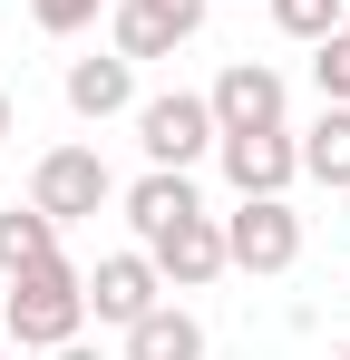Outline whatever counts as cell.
Here are the masks:
<instances>
[{
  "mask_svg": "<svg viewBox=\"0 0 350 360\" xmlns=\"http://www.w3.org/2000/svg\"><path fill=\"white\" fill-rule=\"evenodd\" d=\"M78 331H88V273H78L68 253L10 273V292H0V341H10V351H58V341H78Z\"/></svg>",
  "mask_w": 350,
  "mask_h": 360,
  "instance_id": "cell-1",
  "label": "cell"
},
{
  "mask_svg": "<svg viewBox=\"0 0 350 360\" xmlns=\"http://www.w3.org/2000/svg\"><path fill=\"white\" fill-rule=\"evenodd\" d=\"M224 263L253 273V283H283L292 263H302V214H292V195H233V214H224Z\"/></svg>",
  "mask_w": 350,
  "mask_h": 360,
  "instance_id": "cell-2",
  "label": "cell"
},
{
  "mask_svg": "<svg viewBox=\"0 0 350 360\" xmlns=\"http://www.w3.org/2000/svg\"><path fill=\"white\" fill-rule=\"evenodd\" d=\"M214 98H195V88H166V98H136V146H146V166H205L214 156Z\"/></svg>",
  "mask_w": 350,
  "mask_h": 360,
  "instance_id": "cell-3",
  "label": "cell"
},
{
  "mask_svg": "<svg viewBox=\"0 0 350 360\" xmlns=\"http://www.w3.org/2000/svg\"><path fill=\"white\" fill-rule=\"evenodd\" d=\"M108 195H117V176H108V156H98V146H49V156L30 166V205L58 214V224H88Z\"/></svg>",
  "mask_w": 350,
  "mask_h": 360,
  "instance_id": "cell-4",
  "label": "cell"
},
{
  "mask_svg": "<svg viewBox=\"0 0 350 360\" xmlns=\"http://www.w3.org/2000/svg\"><path fill=\"white\" fill-rule=\"evenodd\" d=\"M214 166H224L233 195H292L302 136H292V127H233V136H214Z\"/></svg>",
  "mask_w": 350,
  "mask_h": 360,
  "instance_id": "cell-5",
  "label": "cell"
},
{
  "mask_svg": "<svg viewBox=\"0 0 350 360\" xmlns=\"http://www.w3.org/2000/svg\"><path fill=\"white\" fill-rule=\"evenodd\" d=\"M146 263L166 273V292H205L214 273H233V263H224V214H185V224H166V234L146 243Z\"/></svg>",
  "mask_w": 350,
  "mask_h": 360,
  "instance_id": "cell-6",
  "label": "cell"
},
{
  "mask_svg": "<svg viewBox=\"0 0 350 360\" xmlns=\"http://www.w3.org/2000/svg\"><path fill=\"white\" fill-rule=\"evenodd\" d=\"M156 302H166V273L146 263V243H136V253H98V273H88V321L127 331V321L156 311Z\"/></svg>",
  "mask_w": 350,
  "mask_h": 360,
  "instance_id": "cell-7",
  "label": "cell"
},
{
  "mask_svg": "<svg viewBox=\"0 0 350 360\" xmlns=\"http://www.w3.org/2000/svg\"><path fill=\"white\" fill-rule=\"evenodd\" d=\"M117 59H175L205 30V0H117Z\"/></svg>",
  "mask_w": 350,
  "mask_h": 360,
  "instance_id": "cell-8",
  "label": "cell"
},
{
  "mask_svg": "<svg viewBox=\"0 0 350 360\" xmlns=\"http://www.w3.org/2000/svg\"><path fill=\"white\" fill-rule=\"evenodd\" d=\"M205 98H214V127H224V136H233V127H283V108H292V88H283L273 59H233Z\"/></svg>",
  "mask_w": 350,
  "mask_h": 360,
  "instance_id": "cell-9",
  "label": "cell"
},
{
  "mask_svg": "<svg viewBox=\"0 0 350 360\" xmlns=\"http://www.w3.org/2000/svg\"><path fill=\"white\" fill-rule=\"evenodd\" d=\"M58 88H68V117H88V127H108V117H127V108H136V59H68V78H58Z\"/></svg>",
  "mask_w": 350,
  "mask_h": 360,
  "instance_id": "cell-10",
  "label": "cell"
},
{
  "mask_svg": "<svg viewBox=\"0 0 350 360\" xmlns=\"http://www.w3.org/2000/svg\"><path fill=\"white\" fill-rule=\"evenodd\" d=\"M185 214H205V195H195L185 166H146V176L127 185V224H136V243H156L166 224H185Z\"/></svg>",
  "mask_w": 350,
  "mask_h": 360,
  "instance_id": "cell-11",
  "label": "cell"
},
{
  "mask_svg": "<svg viewBox=\"0 0 350 360\" xmlns=\"http://www.w3.org/2000/svg\"><path fill=\"white\" fill-rule=\"evenodd\" d=\"M127 360H205V321L185 302H156L127 321Z\"/></svg>",
  "mask_w": 350,
  "mask_h": 360,
  "instance_id": "cell-12",
  "label": "cell"
},
{
  "mask_svg": "<svg viewBox=\"0 0 350 360\" xmlns=\"http://www.w3.org/2000/svg\"><path fill=\"white\" fill-rule=\"evenodd\" d=\"M302 176L350 195V108H321V117L302 127Z\"/></svg>",
  "mask_w": 350,
  "mask_h": 360,
  "instance_id": "cell-13",
  "label": "cell"
},
{
  "mask_svg": "<svg viewBox=\"0 0 350 360\" xmlns=\"http://www.w3.org/2000/svg\"><path fill=\"white\" fill-rule=\"evenodd\" d=\"M49 253H58V214H39V205H0V283L30 273V263H49Z\"/></svg>",
  "mask_w": 350,
  "mask_h": 360,
  "instance_id": "cell-14",
  "label": "cell"
},
{
  "mask_svg": "<svg viewBox=\"0 0 350 360\" xmlns=\"http://www.w3.org/2000/svg\"><path fill=\"white\" fill-rule=\"evenodd\" d=\"M341 20H350V0H273V30L302 39V49H311V39H331Z\"/></svg>",
  "mask_w": 350,
  "mask_h": 360,
  "instance_id": "cell-15",
  "label": "cell"
},
{
  "mask_svg": "<svg viewBox=\"0 0 350 360\" xmlns=\"http://www.w3.org/2000/svg\"><path fill=\"white\" fill-rule=\"evenodd\" d=\"M311 88H321V108H350V30L311 39Z\"/></svg>",
  "mask_w": 350,
  "mask_h": 360,
  "instance_id": "cell-16",
  "label": "cell"
},
{
  "mask_svg": "<svg viewBox=\"0 0 350 360\" xmlns=\"http://www.w3.org/2000/svg\"><path fill=\"white\" fill-rule=\"evenodd\" d=\"M98 10H117V0H30V20H39L49 39H78V30H88Z\"/></svg>",
  "mask_w": 350,
  "mask_h": 360,
  "instance_id": "cell-17",
  "label": "cell"
},
{
  "mask_svg": "<svg viewBox=\"0 0 350 360\" xmlns=\"http://www.w3.org/2000/svg\"><path fill=\"white\" fill-rule=\"evenodd\" d=\"M49 360H108V351H98V341H58Z\"/></svg>",
  "mask_w": 350,
  "mask_h": 360,
  "instance_id": "cell-18",
  "label": "cell"
},
{
  "mask_svg": "<svg viewBox=\"0 0 350 360\" xmlns=\"http://www.w3.org/2000/svg\"><path fill=\"white\" fill-rule=\"evenodd\" d=\"M10 127H20V117H10V88H0V146H10Z\"/></svg>",
  "mask_w": 350,
  "mask_h": 360,
  "instance_id": "cell-19",
  "label": "cell"
},
{
  "mask_svg": "<svg viewBox=\"0 0 350 360\" xmlns=\"http://www.w3.org/2000/svg\"><path fill=\"white\" fill-rule=\"evenodd\" d=\"M0 360H10V341H0Z\"/></svg>",
  "mask_w": 350,
  "mask_h": 360,
  "instance_id": "cell-20",
  "label": "cell"
},
{
  "mask_svg": "<svg viewBox=\"0 0 350 360\" xmlns=\"http://www.w3.org/2000/svg\"><path fill=\"white\" fill-rule=\"evenodd\" d=\"M341 360H350V351H341Z\"/></svg>",
  "mask_w": 350,
  "mask_h": 360,
  "instance_id": "cell-21",
  "label": "cell"
}]
</instances>
